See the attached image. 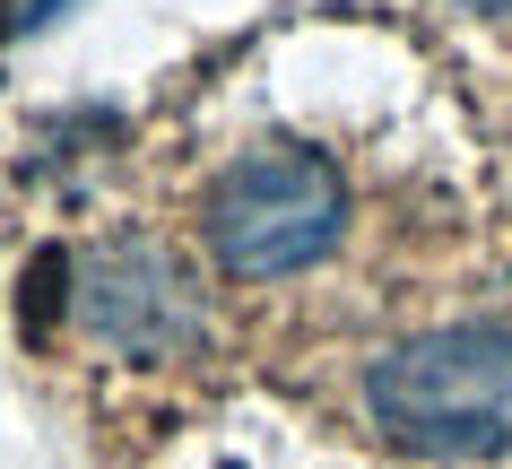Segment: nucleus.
Segmentation results:
<instances>
[{"mask_svg": "<svg viewBox=\"0 0 512 469\" xmlns=\"http://www.w3.org/2000/svg\"><path fill=\"white\" fill-rule=\"evenodd\" d=\"M365 417L434 461L512 452V322L417 331L365 365Z\"/></svg>", "mask_w": 512, "mask_h": 469, "instance_id": "f257e3e1", "label": "nucleus"}, {"mask_svg": "<svg viewBox=\"0 0 512 469\" xmlns=\"http://www.w3.org/2000/svg\"><path fill=\"white\" fill-rule=\"evenodd\" d=\"M70 322L113 357H183L200 339V287L165 244L122 235V244L79 252L70 270Z\"/></svg>", "mask_w": 512, "mask_h": 469, "instance_id": "7ed1b4c3", "label": "nucleus"}, {"mask_svg": "<svg viewBox=\"0 0 512 469\" xmlns=\"http://www.w3.org/2000/svg\"><path fill=\"white\" fill-rule=\"evenodd\" d=\"M70 0H27V27H44V18H61Z\"/></svg>", "mask_w": 512, "mask_h": 469, "instance_id": "20e7f679", "label": "nucleus"}, {"mask_svg": "<svg viewBox=\"0 0 512 469\" xmlns=\"http://www.w3.org/2000/svg\"><path fill=\"white\" fill-rule=\"evenodd\" d=\"M200 226H209V252L226 278H296L339 244L348 183L313 148H261V157H235L209 183Z\"/></svg>", "mask_w": 512, "mask_h": 469, "instance_id": "f03ea898", "label": "nucleus"}]
</instances>
